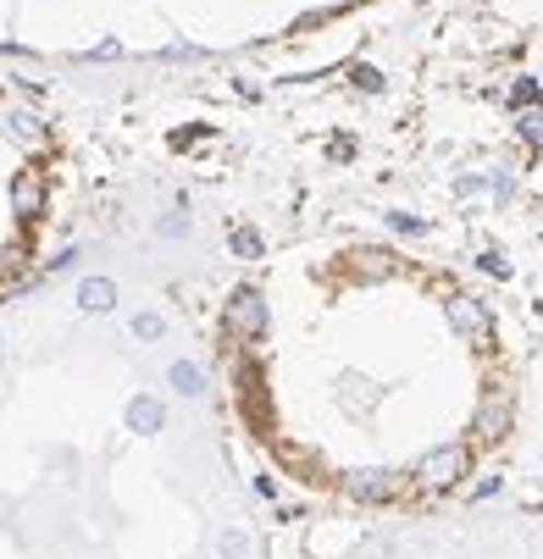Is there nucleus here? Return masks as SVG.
Returning <instances> with one entry per match:
<instances>
[{
	"label": "nucleus",
	"instance_id": "f257e3e1",
	"mask_svg": "<svg viewBox=\"0 0 543 559\" xmlns=\"http://www.w3.org/2000/svg\"><path fill=\"white\" fill-rule=\"evenodd\" d=\"M460 476H465V449L460 443H444V449L416 460V483L422 488H449V483H460Z\"/></svg>",
	"mask_w": 543,
	"mask_h": 559
},
{
	"label": "nucleus",
	"instance_id": "f03ea898",
	"mask_svg": "<svg viewBox=\"0 0 543 559\" xmlns=\"http://www.w3.org/2000/svg\"><path fill=\"white\" fill-rule=\"evenodd\" d=\"M227 328L239 333V338H261V328H267V299H261L256 288H239V294H233V305H227Z\"/></svg>",
	"mask_w": 543,
	"mask_h": 559
},
{
	"label": "nucleus",
	"instance_id": "7ed1b4c3",
	"mask_svg": "<svg viewBox=\"0 0 543 559\" xmlns=\"http://www.w3.org/2000/svg\"><path fill=\"white\" fill-rule=\"evenodd\" d=\"M167 388H173L178 399H189V405H200V399L211 393V382H205V366H200V360H173V366H167Z\"/></svg>",
	"mask_w": 543,
	"mask_h": 559
},
{
	"label": "nucleus",
	"instance_id": "20e7f679",
	"mask_svg": "<svg viewBox=\"0 0 543 559\" xmlns=\"http://www.w3.org/2000/svg\"><path fill=\"white\" fill-rule=\"evenodd\" d=\"M167 427V405H162V399H155V393H133L128 399V432H162Z\"/></svg>",
	"mask_w": 543,
	"mask_h": 559
},
{
	"label": "nucleus",
	"instance_id": "39448f33",
	"mask_svg": "<svg viewBox=\"0 0 543 559\" xmlns=\"http://www.w3.org/2000/svg\"><path fill=\"white\" fill-rule=\"evenodd\" d=\"M449 322H455L465 338H483V333H488V310H483L472 294H455V299H449Z\"/></svg>",
	"mask_w": 543,
	"mask_h": 559
},
{
	"label": "nucleus",
	"instance_id": "423d86ee",
	"mask_svg": "<svg viewBox=\"0 0 543 559\" xmlns=\"http://www.w3.org/2000/svg\"><path fill=\"white\" fill-rule=\"evenodd\" d=\"M78 310L111 316V310H117V283H111V277H84V283H78Z\"/></svg>",
	"mask_w": 543,
	"mask_h": 559
},
{
	"label": "nucleus",
	"instance_id": "0eeeda50",
	"mask_svg": "<svg viewBox=\"0 0 543 559\" xmlns=\"http://www.w3.org/2000/svg\"><path fill=\"white\" fill-rule=\"evenodd\" d=\"M211 554H216V559H250V532H245L239 521L216 526V532H211Z\"/></svg>",
	"mask_w": 543,
	"mask_h": 559
},
{
	"label": "nucleus",
	"instance_id": "6e6552de",
	"mask_svg": "<svg viewBox=\"0 0 543 559\" xmlns=\"http://www.w3.org/2000/svg\"><path fill=\"white\" fill-rule=\"evenodd\" d=\"M128 333H133L139 344H162V338H167V316H162V310H139V316H128Z\"/></svg>",
	"mask_w": 543,
	"mask_h": 559
},
{
	"label": "nucleus",
	"instance_id": "1a4fd4ad",
	"mask_svg": "<svg viewBox=\"0 0 543 559\" xmlns=\"http://www.w3.org/2000/svg\"><path fill=\"white\" fill-rule=\"evenodd\" d=\"M350 493L366 499V504H371V499H388V493H394V476H388V471H361L355 483H350Z\"/></svg>",
	"mask_w": 543,
	"mask_h": 559
},
{
	"label": "nucleus",
	"instance_id": "9d476101",
	"mask_svg": "<svg viewBox=\"0 0 543 559\" xmlns=\"http://www.w3.org/2000/svg\"><path fill=\"white\" fill-rule=\"evenodd\" d=\"M12 200H17V211H28V216H34V211L45 205V189H39V178H34V173H23V178L12 183Z\"/></svg>",
	"mask_w": 543,
	"mask_h": 559
},
{
	"label": "nucleus",
	"instance_id": "9b49d317",
	"mask_svg": "<svg viewBox=\"0 0 543 559\" xmlns=\"http://www.w3.org/2000/svg\"><path fill=\"white\" fill-rule=\"evenodd\" d=\"M521 139H527V144H543V111H527V117H521Z\"/></svg>",
	"mask_w": 543,
	"mask_h": 559
},
{
	"label": "nucleus",
	"instance_id": "f8f14e48",
	"mask_svg": "<svg viewBox=\"0 0 543 559\" xmlns=\"http://www.w3.org/2000/svg\"><path fill=\"white\" fill-rule=\"evenodd\" d=\"M233 250H239V255H261V238L245 227V233H233Z\"/></svg>",
	"mask_w": 543,
	"mask_h": 559
},
{
	"label": "nucleus",
	"instance_id": "ddd939ff",
	"mask_svg": "<svg viewBox=\"0 0 543 559\" xmlns=\"http://www.w3.org/2000/svg\"><path fill=\"white\" fill-rule=\"evenodd\" d=\"M12 133H23V139H34V133H39V122H34L28 111H17V117H12Z\"/></svg>",
	"mask_w": 543,
	"mask_h": 559
},
{
	"label": "nucleus",
	"instance_id": "4468645a",
	"mask_svg": "<svg viewBox=\"0 0 543 559\" xmlns=\"http://www.w3.org/2000/svg\"><path fill=\"white\" fill-rule=\"evenodd\" d=\"M366 255V272H388V255L382 250H361Z\"/></svg>",
	"mask_w": 543,
	"mask_h": 559
},
{
	"label": "nucleus",
	"instance_id": "2eb2a0df",
	"mask_svg": "<svg viewBox=\"0 0 543 559\" xmlns=\"http://www.w3.org/2000/svg\"><path fill=\"white\" fill-rule=\"evenodd\" d=\"M0 366H7V333H0Z\"/></svg>",
	"mask_w": 543,
	"mask_h": 559
}]
</instances>
